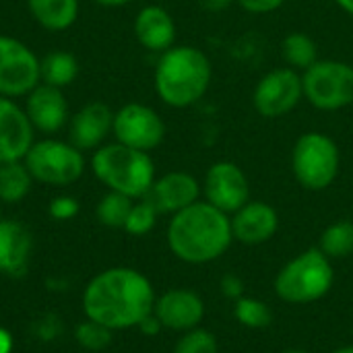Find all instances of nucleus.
Returning a JSON list of instances; mask_svg holds the SVG:
<instances>
[{
	"label": "nucleus",
	"mask_w": 353,
	"mask_h": 353,
	"mask_svg": "<svg viewBox=\"0 0 353 353\" xmlns=\"http://www.w3.org/2000/svg\"><path fill=\"white\" fill-rule=\"evenodd\" d=\"M155 290L147 275L132 267H110L85 285L83 312L110 331L137 329L153 312Z\"/></svg>",
	"instance_id": "f257e3e1"
},
{
	"label": "nucleus",
	"mask_w": 353,
	"mask_h": 353,
	"mask_svg": "<svg viewBox=\"0 0 353 353\" xmlns=\"http://www.w3.org/2000/svg\"><path fill=\"white\" fill-rule=\"evenodd\" d=\"M165 236L172 254L188 265L213 263L234 242L230 215L207 201H196L172 215Z\"/></svg>",
	"instance_id": "f03ea898"
},
{
	"label": "nucleus",
	"mask_w": 353,
	"mask_h": 353,
	"mask_svg": "<svg viewBox=\"0 0 353 353\" xmlns=\"http://www.w3.org/2000/svg\"><path fill=\"white\" fill-rule=\"evenodd\" d=\"M213 81V66L209 56L196 46H172L155 64L153 85L157 97L176 110L199 103Z\"/></svg>",
	"instance_id": "7ed1b4c3"
},
{
	"label": "nucleus",
	"mask_w": 353,
	"mask_h": 353,
	"mask_svg": "<svg viewBox=\"0 0 353 353\" xmlns=\"http://www.w3.org/2000/svg\"><path fill=\"white\" fill-rule=\"evenodd\" d=\"M93 176L108 188L134 201L147 196L155 182V163L151 153L126 147L118 141L101 145L91 155Z\"/></svg>",
	"instance_id": "20e7f679"
},
{
	"label": "nucleus",
	"mask_w": 353,
	"mask_h": 353,
	"mask_svg": "<svg viewBox=\"0 0 353 353\" xmlns=\"http://www.w3.org/2000/svg\"><path fill=\"white\" fill-rule=\"evenodd\" d=\"M335 283L331 259L321 248L294 256L275 277V294L288 304H312L323 300Z\"/></svg>",
	"instance_id": "39448f33"
},
{
	"label": "nucleus",
	"mask_w": 353,
	"mask_h": 353,
	"mask_svg": "<svg viewBox=\"0 0 353 353\" xmlns=\"http://www.w3.org/2000/svg\"><path fill=\"white\" fill-rule=\"evenodd\" d=\"M341 170V151L333 137L308 130L298 137L292 149V172L306 190L329 188Z\"/></svg>",
	"instance_id": "423d86ee"
},
{
	"label": "nucleus",
	"mask_w": 353,
	"mask_h": 353,
	"mask_svg": "<svg viewBox=\"0 0 353 353\" xmlns=\"http://www.w3.org/2000/svg\"><path fill=\"white\" fill-rule=\"evenodd\" d=\"M23 163L35 182L64 188L81 180L85 174L87 161L81 149L70 141L60 139H41L31 145Z\"/></svg>",
	"instance_id": "0eeeda50"
},
{
	"label": "nucleus",
	"mask_w": 353,
	"mask_h": 353,
	"mask_svg": "<svg viewBox=\"0 0 353 353\" xmlns=\"http://www.w3.org/2000/svg\"><path fill=\"white\" fill-rule=\"evenodd\" d=\"M304 99L321 112H339L353 103V66L343 60L319 58L302 72Z\"/></svg>",
	"instance_id": "6e6552de"
},
{
	"label": "nucleus",
	"mask_w": 353,
	"mask_h": 353,
	"mask_svg": "<svg viewBox=\"0 0 353 353\" xmlns=\"http://www.w3.org/2000/svg\"><path fill=\"white\" fill-rule=\"evenodd\" d=\"M41 83L39 58L21 39L0 33V95L27 97Z\"/></svg>",
	"instance_id": "1a4fd4ad"
},
{
	"label": "nucleus",
	"mask_w": 353,
	"mask_h": 353,
	"mask_svg": "<svg viewBox=\"0 0 353 353\" xmlns=\"http://www.w3.org/2000/svg\"><path fill=\"white\" fill-rule=\"evenodd\" d=\"M302 99H304L302 72L290 66L271 68L259 79L252 91V105L256 114L267 120H277L288 116L298 108Z\"/></svg>",
	"instance_id": "9d476101"
},
{
	"label": "nucleus",
	"mask_w": 353,
	"mask_h": 353,
	"mask_svg": "<svg viewBox=\"0 0 353 353\" xmlns=\"http://www.w3.org/2000/svg\"><path fill=\"white\" fill-rule=\"evenodd\" d=\"M112 134L126 147L151 153L165 139V122L151 105L130 101L114 112Z\"/></svg>",
	"instance_id": "9b49d317"
},
{
	"label": "nucleus",
	"mask_w": 353,
	"mask_h": 353,
	"mask_svg": "<svg viewBox=\"0 0 353 353\" xmlns=\"http://www.w3.org/2000/svg\"><path fill=\"white\" fill-rule=\"evenodd\" d=\"M203 194L207 203L232 215L250 201V184L238 163L221 159L207 170Z\"/></svg>",
	"instance_id": "f8f14e48"
},
{
	"label": "nucleus",
	"mask_w": 353,
	"mask_h": 353,
	"mask_svg": "<svg viewBox=\"0 0 353 353\" xmlns=\"http://www.w3.org/2000/svg\"><path fill=\"white\" fill-rule=\"evenodd\" d=\"M153 314L159 319L163 329L188 333L201 327L205 319V302L192 290L174 288L155 298Z\"/></svg>",
	"instance_id": "ddd939ff"
},
{
	"label": "nucleus",
	"mask_w": 353,
	"mask_h": 353,
	"mask_svg": "<svg viewBox=\"0 0 353 353\" xmlns=\"http://www.w3.org/2000/svg\"><path fill=\"white\" fill-rule=\"evenodd\" d=\"M35 143V128L25 110L10 97L0 95V163L23 161Z\"/></svg>",
	"instance_id": "4468645a"
},
{
	"label": "nucleus",
	"mask_w": 353,
	"mask_h": 353,
	"mask_svg": "<svg viewBox=\"0 0 353 353\" xmlns=\"http://www.w3.org/2000/svg\"><path fill=\"white\" fill-rule=\"evenodd\" d=\"M31 126L37 132L43 134H56L60 132L68 120V101L64 95V89L52 87V85H43L39 83L27 97H25V105H23Z\"/></svg>",
	"instance_id": "2eb2a0df"
},
{
	"label": "nucleus",
	"mask_w": 353,
	"mask_h": 353,
	"mask_svg": "<svg viewBox=\"0 0 353 353\" xmlns=\"http://www.w3.org/2000/svg\"><path fill=\"white\" fill-rule=\"evenodd\" d=\"M114 128V112L103 101H89L68 120V141L85 151H95L105 145Z\"/></svg>",
	"instance_id": "dca6fc26"
},
{
	"label": "nucleus",
	"mask_w": 353,
	"mask_h": 353,
	"mask_svg": "<svg viewBox=\"0 0 353 353\" xmlns=\"http://www.w3.org/2000/svg\"><path fill=\"white\" fill-rule=\"evenodd\" d=\"M201 192H203V186L192 174L168 172L155 178L145 199L153 203L159 215H176L178 211L201 201Z\"/></svg>",
	"instance_id": "f3484780"
},
{
	"label": "nucleus",
	"mask_w": 353,
	"mask_h": 353,
	"mask_svg": "<svg viewBox=\"0 0 353 353\" xmlns=\"http://www.w3.org/2000/svg\"><path fill=\"white\" fill-rule=\"evenodd\" d=\"M234 240L244 246H261L269 242L279 230V215L275 207L265 201H248L230 215Z\"/></svg>",
	"instance_id": "a211bd4d"
},
{
	"label": "nucleus",
	"mask_w": 353,
	"mask_h": 353,
	"mask_svg": "<svg viewBox=\"0 0 353 353\" xmlns=\"http://www.w3.org/2000/svg\"><path fill=\"white\" fill-rule=\"evenodd\" d=\"M132 31L137 41L155 54H163L172 46H176V21L172 12L159 4H147L143 6L132 23Z\"/></svg>",
	"instance_id": "6ab92c4d"
},
{
	"label": "nucleus",
	"mask_w": 353,
	"mask_h": 353,
	"mask_svg": "<svg viewBox=\"0 0 353 353\" xmlns=\"http://www.w3.org/2000/svg\"><path fill=\"white\" fill-rule=\"evenodd\" d=\"M33 252L29 228L17 219H0V273L21 277L27 273Z\"/></svg>",
	"instance_id": "aec40b11"
},
{
	"label": "nucleus",
	"mask_w": 353,
	"mask_h": 353,
	"mask_svg": "<svg viewBox=\"0 0 353 353\" xmlns=\"http://www.w3.org/2000/svg\"><path fill=\"white\" fill-rule=\"evenodd\" d=\"M29 12L37 25L48 31H64L79 17V0H27Z\"/></svg>",
	"instance_id": "412c9836"
},
{
	"label": "nucleus",
	"mask_w": 353,
	"mask_h": 353,
	"mask_svg": "<svg viewBox=\"0 0 353 353\" xmlns=\"http://www.w3.org/2000/svg\"><path fill=\"white\" fill-rule=\"evenodd\" d=\"M79 60L64 50H54L39 58V74L43 85H52L58 89H64L72 85L79 77Z\"/></svg>",
	"instance_id": "4be33fe9"
},
{
	"label": "nucleus",
	"mask_w": 353,
	"mask_h": 353,
	"mask_svg": "<svg viewBox=\"0 0 353 353\" xmlns=\"http://www.w3.org/2000/svg\"><path fill=\"white\" fill-rule=\"evenodd\" d=\"M33 176L23 161L0 163V203L17 205L31 192Z\"/></svg>",
	"instance_id": "5701e85b"
},
{
	"label": "nucleus",
	"mask_w": 353,
	"mask_h": 353,
	"mask_svg": "<svg viewBox=\"0 0 353 353\" xmlns=\"http://www.w3.org/2000/svg\"><path fill=\"white\" fill-rule=\"evenodd\" d=\"M281 58L285 66L304 72L319 60V46L308 33L292 31L281 39Z\"/></svg>",
	"instance_id": "b1692460"
},
{
	"label": "nucleus",
	"mask_w": 353,
	"mask_h": 353,
	"mask_svg": "<svg viewBox=\"0 0 353 353\" xmlns=\"http://www.w3.org/2000/svg\"><path fill=\"white\" fill-rule=\"evenodd\" d=\"M132 205H134V199L114 192V190H108L101 196V201L97 203L95 215L101 225H105L110 230H124V223L128 219Z\"/></svg>",
	"instance_id": "393cba45"
},
{
	"label": "nucleus",
	"mask_w": 353,
	"mask_h": 353,
	"mask_svg": "<svg viewBox=\"0 0 353 353\" xmlns=\"http://www.w3.org/2000/svg\"><path fill=\"white\" fill-rule=\"evenodd\" d=\"M319 248L333 261V259H345L353 254V221L339 219L331 223L323 236Z\"/></svg>",
	"instance_id": "a878e982"
},
{
	"label": "nucleus",
	"mask_w": 353,
	"mask_h": 353,
	"mask_svg": "<svg viewBox=\"0 0 353 353\" xmlns=\"http://www.w3.org/2000/svg\"><path fill=\"white\" fill-rule=\"evenodd\" d=\"M234 316L246 329H265L273 321V312H271L269 304H265L263 300H256V298H246V296L236 300Z\"/></svg>",
	"instance_id": "bb28decb"
},
{
	"label": "nucleus",
	"mask_w": 353,
	"mask_h": 353,
	"mask_svg": "<svg viewBox=\"0 0 353 353\" xmlns=\"http://www.w3.org/2000/svg\"><path fill=\"white\" fill-rule=\"evenodd\" d=\"M157 217H159V213L153 207V203L143 196V199L134 201V205L128 213V219L124 223V232L130 236H145L155 228Z\"/></svg>",
	"instance_id": "cd10ccee"
},
{
	"label": "nucleus",
	"mask_w": 353,
	"mask_h": 353,
	"mask_svg": "<svg viewBox=\"0 0 353 353\" xmlns=\"http://www.w3.org/2000/svg\"><path fill=\"white\" fill-rule=\"evenodd\" d=\"M112 335L114 331H110L108 327L85 319L83 323H79L74 327V339L77 343L87 350V352H101L112 343Z\"/></svg>",
	"instance_id": "c85d7f7f"
},
{
	"label": "nucleus",
	"mask_w": 353,
	"mask_h": 353,
	"mask_svg": "<svg viewBox=\"0 0 353 353\" xmlns=\"http://www.w3.org/2000/svg\"><path fill=\"white\" fill-rule=\"evenodd\" d=\"M219 352V343L217 337L207 331V329H192L188 333L182 335V339L176 343L172 353H217Z\"/></svg>",
	"instance_id": "c756f323"
},
{
	"label": "nucleus",
	"mask_w": 353,
	"mask_h": 353,
	"mask_svg": "<svg viewBox=\"0 0 353 353\" xmlns=\"http://www.w3.org/2000/svg\"><path fill=\"white\" fill-rule=\"evenodd\" d=\"M79 209H81L79 201L74 196H66V194L52 199V203L48 207L52 219H56V221H70V219H74Z\"/></svg>",
	"instance_id": "7c9ffc66"
},
{
	"label": "nucleus",
	"mask_w": 353,
	"mask_h": 353,
	"mask_svg": "<svg viewBox=\"0 0 353 353\" xmlns=\"http://www.w3.org/2000/svg\"><path fill=\"white\" fill-rule=\"evenodd\" d=\"M236 2L240 4L242 10L250 14H269L285 4V0H236Z\"/></svg>",
	"instance_id": "2f4dec72"
},
{
	"label": "nucleus",
	"mask_w": 353,
	"mask_h": 353,
	"mask_svg": "<svg viewBox=\"0 0 353 353\" xmlns=\"http://www.w3.org/2000/svg\"><path fill=\"white\" fill-rule=\"evenodd\" d=\"M221 292H223L228 298L238 300V298L244 296V283H242V279L236 277V275H225V277L221 279Z\"/></svg>",
	"instance_id": "473e14b6"
},
{
	"label": "nucleus",
	"mask_w": 353,
	"mask_h": 353,
	"mask_svg": "<svg viewBox=\"0 0 353 353\" xmlns=\"http://www.w3.org/2000/svg\"><path fill=\"white\" fill-rule=\"evenodd\" d=\"M143 335H147V337H155V335H159L161 331H163V327H161V323H159V319L151 312L147 319H143L141 321V325L137 327Z\"/></svg>",
	"instance_id": "72a5a7b5"
},
{
	"label": "nucleus",
	"mask_w": 353,
	"mask_h": 353,
	"mask_svg": "<svg viewBox=\"0 0 353 353\" xmlns=\"http://www.w3.org/2000/svg\"><path fill=\"white\" fill-rule=\"evenodd\" d=\"M236 0H201V6L209 12H223L228 10Z\"/></svg>",
	"instance_id": "f704fd0d"
},
{
	"label": "nucleus",
	"mask_w": 353,
	"mask_h": 353,
	"mask_svg": "<svg viewBox=\"0 0 353 353\" xmlns=\"http://www.w3.org/2000/svg\"><path fill=\"white\" fill-rule=\"evenodd\" d=\"M12 350H14V339L10 331L0 327V353H12Z\"/></svg>",
	"instance_id": "c9c22d12"
},
{
	"label": "nucleus",
	"mask_w": 353,
	"mask_h": 353,
	"mask_svg": "<svg viewBox=\"0 0 353 353\" xmlns=\"http://www.w3.org/2000/svg\"><path fill=\"white\" fill-rule=\"evenodd\" d=\"M93 2L99 6H105V8H120V6H126L134 0H93Z\"/></svg>",
	"instance_id": "e433bc0d"
},
{
	"label": "nucleus",
	"mask_w": 353,
	"mask_h": 353,
	"mask_svg": "<svg viewBox=\"0 0 353 353\" xmlns=\"http://www.w3.org/2000/svg\"><path fill=\"white\" fill-rule=\"evenodd\" d=\"M335 4H337L343 12H347V14L353 19V0H335Z\"/></svg>",
	"instance_id": "4c0bfd02"
},
{
	"label": "nucleus",
	"mask_w": 353,
	"mask_h": 353,
	"mask_svg": "<svg viewBox=\"0 0 353 353\" xmlns=\"http://www.w3.org/2000/svg\"><path fill=\"white\" fill-rule=\"evenodd\" d=\"M331 353H353V345H345V347H339V350H335V352Z\"/></svg>",
	"instance_id": "58836bf2"
},
{
	"label": "nucleus",
	"mask_w": 353,
	"mask_h": 353,
	"mask_svg": "<svg viewBox=\"0 0 353 353\" xmlns=\"http://www.w3.org/2000/svg\"><path fill=\"white\" fill-rule=\"evenodd\" d=\"M281 353H310V352H304V350H285V352Z\"/></svg>",
	"instance_id": "ea45409f"
},
{
	"label": "nucleus",
	"mask_w": 353,
	"mask_h": 353,
	"mask_svg": "<svg viewBox=\"0 0 353 353\" xmlns=\"http://www.w3.org/2000/svg\"><path fill=\"white\" fill-rule=\"evenodd\" d=\"M0 219H2V211H0Z\"/></svg>",
	"instance_id": "a19ab883"
}]
</instances>
